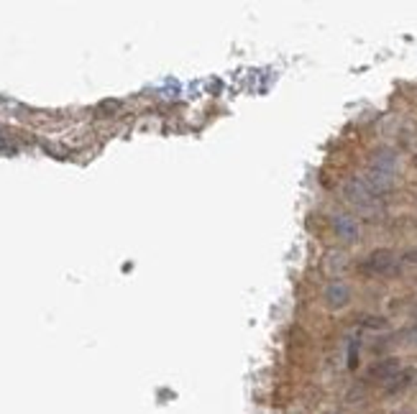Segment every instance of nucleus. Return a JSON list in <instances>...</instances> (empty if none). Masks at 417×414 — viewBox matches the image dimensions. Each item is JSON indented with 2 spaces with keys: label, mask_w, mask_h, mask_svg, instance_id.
Here are the masks:
<instances>
[{
  "label": "nucleus",
  "mask_w": 417,
  "mask_h": 414,
  "mask_svg": "<svg viewBox=\"0 0 417 414\" xmlns=\"http://www.w3.org/2000/svg\"><path fill=\"white\" fill-rule=\"evenodd\" d=\"M330 414H336V412H330Z\"/></svg>",
  "instance_id": "9b49d317"
},
{
  "label": "nucleus",
  "mask_w": 417,
  "mask_h": 414,
  "mask_svg": "<svg viewBox=\"0 0 417 414\" xmlns=\"http://www.w3.org/2000/svg\"><path fill=\"white\" fill-rule=\"evenodd\" d=\"M336 228H338V233H341V235H343L346 240H356V225H354V220L341 218V220L336 223Z\"/></svg>",
  "instance_id": "423d86ee"
},
{
  "label": "nucleus",
  "mask_w": 417,
  "mask_h": 414,
  "mask_svg": "<svg viewBox=\"0 0 417 414\" xmlns=\"http://www.w3.org/2000/svg\"><path fill=\"white\" fill-rule=\"evenodd\" d=\"M392 414H410L407 409H397V412H392Z\"/></svg>",
  "instance_id": "9d476101"
},
{
  "label": "nucleus",
  "mask_w": 417,
  "mask_h": 414,
  "mask_svg": "<svg viewBox=\"0 0 417 414\" xmlns=\"http://www.w3.org/2000/svg\"><path fill=\"white\" fill-rule=\"evenodd\" d=\"M361 271L369 276H397L399 274V261L389 248H376L366 256L361 264Z\"/></svg>",
  "instance_id": "f257e3e1"
},
{
  "label": "nucleus",
  "mask_w": 417,
  "mask_h": 414,
  "mask_svg": "<svg viewBox=\"0 0 417 414\" xmlns=\"http://www.w3.org/2000/svg\"><path fill=\"white\" fill-rule=\"evenodd\" d=\"M349 299H351V292L343 287V284H330V287L325 289V304H328V307H333V309L346 307Z\"/></svg>",
  "instance_id": "20e7f679"
},
{
  "label": "nucleus",
  "mask_w": 417,
  "mask_h": 414,
  "mask_svg": "<svg viewBox=\"0 0 417 414\" xmlns=\"http://www.w3.org/2000/svg\"><path fill=\"white\" fill-rule=\"evenodd\" d=\"M394 164H397V156H394V151L381 149V151H376V154H374L371 169L374 171H384V174H392Z\"/></svg>",
  "instance_id": "39448f33"
},
{
  "label": "nucleus",
  "mask_w": 417,
  "mask_h": 414,
  "mask_svg": "<svg viewBox=\"0 0 417 414\" xmlns=\"http://www.w3.org/2000/svg\"><path fill=\"white\" fill-rule=\"evenodd\" d=\"M402 264H407V266H417V248H407L405 253H402V258H399Z\"/></svg>",
  "instance_id": "6e6552de"
},
{
  "label": "nucleus",
  "mask_w": 417,
  "mask_h": 414,
  "mask_svg": "<svg viewBox=\"0 0 417 414\" xmlns=\"http://www.w3.org/2000/svg\"><path fill=\"white\" fill-rule=\"evenodd\" d=\"M399 371H402V363H399V358L389 356V358H381V361H376V363L369 366L366 371V381L371 383H389L394 376H397Z\"/></svg>",
  "instance_id": "f03ea898"
},
{
  "label": "nucleus",
  "mask_w": 417,
  "mask_h": 414,
  "mask_svg": "<svg viewBox=\"0 0 417 414\" xmlns=\"http://www.w3.org/2000/svg\"><path fill=\"white\" fill-rule=\"evenodd\" d=\"M412 166H415V169H417V151H415V154H412Z\"/></svg>",
  "instance_id": "1a4fd4ad"
},
{
  "label": "nucleus",
  "mask_w": 417,
  "mask_h": 414,
  "mask_svg": "<svg viewBox=\"0 0 417 414\" xmlns=\"http://www.w3.org/2000/svg\"><path fill=\"white\" fill-rule=\"evenodd\" d=\"M415 378H417V373H415V368H402L397 373V376L392 378V381L386 383L384 386V394L386 396H397V394H405L407 389H410L412 383H415Z\"/></svg>",
  "instance_id": "7ed1b4c3"
},
{
  "label": "nucleus",
  "mask_w": 417,
  "mask_h": 414,
  "mask_svg": "<svg viewBox=\"0 0 417 414\" xmlns=\"http://www.w3.org/2000/svg\"><path fill=\"white\" fill-rule=\"evenodd\" d=\"M361 325L369 327V330H386V327H389V320H386V317H379V314H369V317L361 320Z\"/></svg>",
  "instance_id": "0eeeda50"
}]
</instances>
